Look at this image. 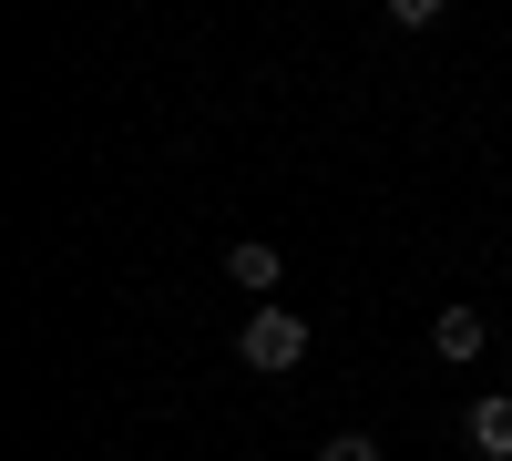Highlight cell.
I'll return each mask as SVG.
<instances>
[{
	"label": "cell",
	"instance_id": "1",
	"mask_svg": "<svg viewBox=\"0 0 512 461\" xmlns=\"http://www.w3.org/2000/svg\"><path fill=\"white\" fill-rule=\"evenodd\" d=\"M236 359L256 369V380H287V369L308 359V318H287V308H256V318H246V339H236Z\"/></svg>",
	"mask_w": 512,
	"mask_h": 461
},
{
	"label": "cell",
	"instance_id": "2",
	"mask_svg": "<svg viewBox=\"0 0 512 461\" xmlns=\"http://www.w3.org/2000/svg\"><path fill=\"white\" fill-rule=\"evenodd\" d=\"M226 277L246 287V298H267V287L287 277V257H277V246H267V236H236V246H226Z\"/></svg>",
	"mask_w": 512,
	"mask_h": 461
},
{
	"label": "cell",
	"instance_id": "3",
	"mask_svg": "<svg viewBox=\"0 0 512 461\" xmlns=\"http://www.w3.org/2000/svg\"><path fill=\"white\" fill-rule=\"evenodd\" d=\"M482 339H492V328H482L472 308H441V318H431V349H441L451 369H472V359H482Z\"/></svg>",
	"mask_w": 512,
	"mask_h": 461
},
{
	"label": "cell",
	"instance_id": "4",
	"mask_svg": "<svg viewBox=\"0 0 512 461\" xmlns=\"http://www.w3.org/2000/svg\"><path fill=\"white\" fill-rule=\"evenodd\" d=\"M472 451L482 461H512V400H472Z\"/></svg>",
	"mask_w": 512,
	"mask_h": 461
},
{
	"label": "cell",
	"instance_id": "5",
	"mask_svg": "<svg viewBox=\"0 0 512 461\" xmlns=\"http://www.w3.org/2000/svg\"><path fill=\"white\" fill-rule=\"evenodd\" d=\"M318 461H379V441H369V431H338V441H328Z\"/></svg>",
	"mask_w": 512,
	"mask_h": 461
},
{
	"label": "cell",
	"instance_id": "6",
	"mask_svg": "<svg viewBox=\"0 0 512 461\" xmlns=\"http://www.w3.org/2000/svg\"><path fill=\"white\" fill-rule=\"evenodd\" d=\"M390 21H400V31H420V21H441V0H390Z\"/></svg>",
	"mask_w": 512,
	"mask_h": 461
}]
</instances>
